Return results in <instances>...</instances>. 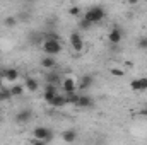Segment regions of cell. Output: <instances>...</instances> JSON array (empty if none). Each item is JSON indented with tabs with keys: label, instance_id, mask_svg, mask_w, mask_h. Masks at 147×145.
Here are the masks:
<instances>
[{
	"label": "cell",
	"instance_id": "cell-1",
	"mask_svg": "<svg viewBox=\"0 0 147 145\" xmlns=\"http://www.w3.org/2000/svg\"><path fill=\"white\" fill-rule=\"evenodd\" d=\"M105 15H106L105 7H101V5H92V7H91V9H87V12L84 14V21H87V22L92 26V24H96V22L103 21V19H105Z\"/></svg>",
	"mask_w": 147,
	"mask_h": 145
},
{
	"label": "cell",
	"instance_id": "cell-2",
	"mask_svg": "<svg viewBox=\"0 0 147 145\" xmlns=\"http://www.w3.org/2000/svg\"><path fill=\"white\" fill-rule=\"evenodd\" d=\"M33 138L34 140H39V142H51L53 140V132L46 126H36L33 130Z\"/></svg>",
	"mask_w": 147,
	"mask_h": 145
},
{
	"label": "cell",
	"instance_id": "cell-3",
	"mask_svg": "<svg viewBox=\"0 0 147 145\" xmlns=\"http://www.w3.org/2000/svg\"><path fill=\"white\" fill-rule=\"evenodd\" d=\"M43 51L46 53V56H53L58 55L62 51V43L60 41H50V39H43Z\"/></svg>",
	"mask_w": 147,
	"mask_h": 145
},
{
	"label": "cell",
	"instance_id": "cell-4",
	"mask_svg": "<svg viewBox=\"0 0 147 145\" xmlns=\"http://www.w3.org/2000/svg\"><path fill=\"white\" fill-rule=\"evenodd\" d=\"M31 119H33V111L28 109V108L21 109V111L16 114V121H17L19 125H26V123H29Z\"/></svg>",
	"mask_w": 147,
	"mask_h": 145
},
{
	"label": "cell",
	"instance_id": "cell-5",
	"mask_svg": "<svg viewBox=\"0 0 147 145\" xmlns=\"http://www.w3.org/2000/svg\"><path fill=\"white\" fill-rule=\"evenodd\" d=\"M130 89L134 92H144L147 91V77H140V79H134L130 82Z\"/></svg>",
	"mask_w": 147,
	"mask_h": 145
},
{
	"label": "cell",
	"instance_id": "cell-6",
	"mask_svg": "<svg viewBox=\"0 0 147 145\" xmlns=\"http://www.w3.org/2000/svg\"><path fill=\"white\" fill-rule=\"evenodd\" d=\"M2 79H5L7 82H17V80H19V70L14 68V67L3 68V70H2Z\"/></svg>",
	"mask_w": 147,
	"mask_h": 145
},
{
	"label": "cell",
	"instance_id": "cell-7",
	"mask_svg": "<svg viewBox=\"0 0 147 145\" xmlns=\"http://www.w3.org/2000/svg\"><path fill=\"white\" fill-rule=\"evenodd\" d=\"M62 89H63V94H72V92L77 91V82L72 77H67V79L62 80Z\"/></svg>",
	"mask_w": 147,
	"mask_h": 145
},
{
	"label": "cell",
	"instance_id": "cell-8",
	"mask_svg": "<svg viewBox=\"0 0 147 145\" xmlns=\"http://www.w3.org/2000/svg\"><path fill=\"white\" fill-rule=\"evenodd\" d=\"M69 41H70V44H72L74 51H77V53L82 51V48H84V41H82V38H80L79 33H72L70 38H69Z\"/></svg>",
	"mask_w": 147,
	"mask_h": 145
},
{
	"label": "cell",
	"instance_id": "cell-9",
	"mask_svg": "<svg viewBox=\"0 0 147 145\" xmlns=\"http://www.w3.org/2000/svg\"><path fill=\"white\" fill-rule=\"evenodd\" d=\"M121 38H123V31L118 28V26H113L110 31V34H108V41H110L111 44H118L120 41H121Z\"/></svg>",
	"mask_w": 147,
	"mask_h": 145
},
{
	"label": "cell",
	"instance_id": "cell-10",
	"mask_svg": "<svg viewBox=\"0 0 147 145\" xmlns=\"http://www.w3.org/2000/svg\"><path fill=\"white\" fill-rule=\"evenodd\" d=\"M45 79H46V85H55V87H57L58 84H62V80H63L62 75L58 72H55V70H50V72L46 73Z\"/></svg>",
	"mask_w": 147,
	"mask_h": 145
},
{
	"label": "cell",
	"instance_id": "cell-11",
	"mask_svg": "<svg viewBox=\"0 0 147 145\" xmlns=\"http://www.w3.org/2000/svg\"><path fill=\"white\" fill-rule=\"evenodd\" d=\"M94 106V101H92V97L91 96H87V94H80L79 96V103H77V108H84V109H89Z\"/></svg>",
	"mask_w": 147,
	"mask_h": 145
},
{
	"label": "cell",
	"instance_id": "cell-12",
	"mask_svg": "<svg viewBox=\"0 0 147 145\" xmlns=\"http://www.w3.org/2000/svg\"><path fill=\"white\" fill-rule=\"evenodd\" d=\"M92 84H94V77H92V75H84V77H80L77 87H79L80 91H86V89L92 87Z\"/></svg>",
	"mask_w": 147,
	"mask_h": 145
},
{
	"label": "cell",
	"instance_id": "cell-13",
	"mask_svg": "<svg viewBox=\"0 0 147 145\" xmlns=\"http://www.w3.org/2000/svg\"><path fill=\"white\" fill-rule=\"evenodd\" d=\"M58 94V91H57V87L55 85H45V94H43V99L50 104L51 101H53V97Z\"/></svg>",
	"mask_w": 147,
	"mask_h": 145
},
{
	"label": "cell",
	"instance_id": "cell-14",
	"mask_svg": "<svg viewBox=\"0 0 147 145\" xmlns=\"http://www.w3.org/2000/svg\"><path fill=\"white\" fill-rule=\"evenodd\" d=\"M65 104H67V97H65V94H60V92H58V94L53 97V101L50 103L51 108H63Z\"/></svg>",
	"mask_w": 147,
	"mask_h": 145
},
{
	"label": "cell",
	"instance_id": "cell-15",
	"mask_svg": "<svg viewBox=\"0 0 147 145\" xmlns=\"http://www.w3.org/2000/svg\"><path fill=\"white\" fill-rule=\"evenodd\" d=\"M62 140H63V142H67V144H74V142L77 140V132H75L74 128L65 130V132L62 133Z\"/></svg>",
	"mask_w": 147,
	"mask_h": 145
},
{
	"label": "cell",
	"instance_id": "cell-16",
	"mask_svg": "<svg viewBox=\"0 0 147 145\" xmlns=\"http://www.w3.org/2000/svg\"><path fill=\"white\" fill-rule=\"evenodd\" d=\"M41 67L46 68V70H53L57 67V60L53 56H43L41 58Z\"/></svg>",
	"mask_w": 147,
	"mask_h": 145
},
{
	"label": "cell",
	"instance_id": "cell-17",
	"mask_svg": "<svg viewBox=\"0 0 147 145\" xmlns=\"http://www.w3.org/2000/svg\"><path fill=\"white\" fill-rule=\"evenodd\" d=\"M24 87H26L29 92H36L38 89H39V82H38L36 79H33V77H28V79L24 80Z\"/></svg>",
	"mask_w": 147,
	"mask_h": 145
},
{
	"label": "cell",
	"instance_id": "cell-18",
	"mask_svg": "<svg viewBox=\"0 0 147 145\" xmlns=\"http://www.w3.org/2000/svg\"><path fill=\"white\" fill-rule=\"evenodd\" d=\"M10 94H12V97H21V96L24 94V85L14 84V85L10 87Z\"/></svg>",
	"mask_w": 147,
	"mask_h": 145
},
{
	"label": "cell",
	"instance_id": "cell-19",
	"mask_svg": "<svg viewBox=\"0 0 147 145\" xmlns=\"http://www.w3.org/2000/svg\"><path fill=\"white\" fill-rule=\"evenodd\" d=\"M12 99V94H10V89L7 87H0V103H5V101H10Z\"/></svg>",
	"mask_w": 147,
	"mask_h": 145
},
{
	"label": "cell",
	"instance_id": "cell-20",
	"mask_svg": "<svg viewBox=\"0 0 147 145\" xmlns=\"http://www.w3.org/2000/svg\"><path fill=\"white\" fill-rule=\"evenodd\" d=\"M79 96H80V94H77V92L65 94V97H67V104H74V106H77V103H79Z\"/></svg>",
	"mask_w": 147,
	"mask_h": 145
},
{
	"label": "cell",
	"instance_id": "cell-21",
	"mask_svg": "<svg viewBox=\"0 0 147 145\" xmlns=\"http://www.w3.org/2000/svg\"><path fill=\"white\" fill-rule=\"evenodd\" d=\"M3 24H5V28H16V24H17V17H14V15L5 17Z\"/></svg>",
	"mask_w": 147,
	"mask_h": 145
},
{
	"label": "cell",
	"instance_id": "cell-22",
	"mask_svg": "<svg viewBox=\"0 0 147 145\" xmlns=\"http://www.w3.org/2000/svg\"><path fill=\"white\" fill-rule=\"evenodd\" d=\"M137 46H139L140 50H147V36L140 38V39H139V43H137Z\"/></svg>",
	"mask_w": 147,
	"mask_h": 145
},
{
	"label": "cell",
	"instance_id": "cell-23",
	"mask_svg": "<svg viewBox=\"0 0 147 145\" xmlns=\"http://www.w3.org/2000/svg\"><path fill=\"white\" fill-rule=\"evenodd\" d=\"M69 14H72V15H79V14H80V9H79L77 5H75V7H70V9H69Z\"/></svg>",
	"mask_w": 147,
	"mask_h": 145
},
{
	"label": "cell",
	"instance_id": "cell-24",
	"mask_svg": "<svg viewBox=\"0 0 147 145\" xmlns=\"http://www.w3.org/2000/svg\"><path fill=\"white\" fill-rule=\"evenodd\" d=\"M80 28H82V29H89V28H91V24H89L87 21H84V19H82V21H80Z\"/></svg>",
	"mask_w": 147,
	"mask_h": 145
},
{
	"label": "cell",
	"instance_id": "cell-25",
	"mask_svg": "<svg viewBox=\"0 0 147 145\" xmlns=\"http://www.w3.org/2000/svg\"><path fill=\"white\" fill-rule=\"evenodd\" d=\"M111 73H113V75H116V77H121V75H123V72H121V70H116V68H113V70H111Z\"/></svg>",
	"mask_w": 147,
	"mask_h": 145
},
{
	"label": "cell",
	"instance_id": "cell-26",
	"mask_svg": "<svg viewBox=\"0 0 147 145\" xmlns=\"http://www.w3.org/2000/svg\"><path fill=\"white\" fill-rule=\"evenodd\" d=\"M33 145H48V144H46V142H39V140H34V142H33Z\"/></svg>",
	"mask_w": 147,
	"mask_h": 145
},
{
	"label": "cell",
	"instance_id": "cell-27",
	"mask_svg": "<svg viewBox=\"0 0 147 145\" xmlns=\"http://www.w3.org/2000/svg\"><path fill=\"white\" fill-rule=\"evenodd\" d=\"M140 114H144V116H147V108H144V109H140Z\"/></svg>",
	"mask_w": 147,
	"mask_h": 145
}]
</instances>
